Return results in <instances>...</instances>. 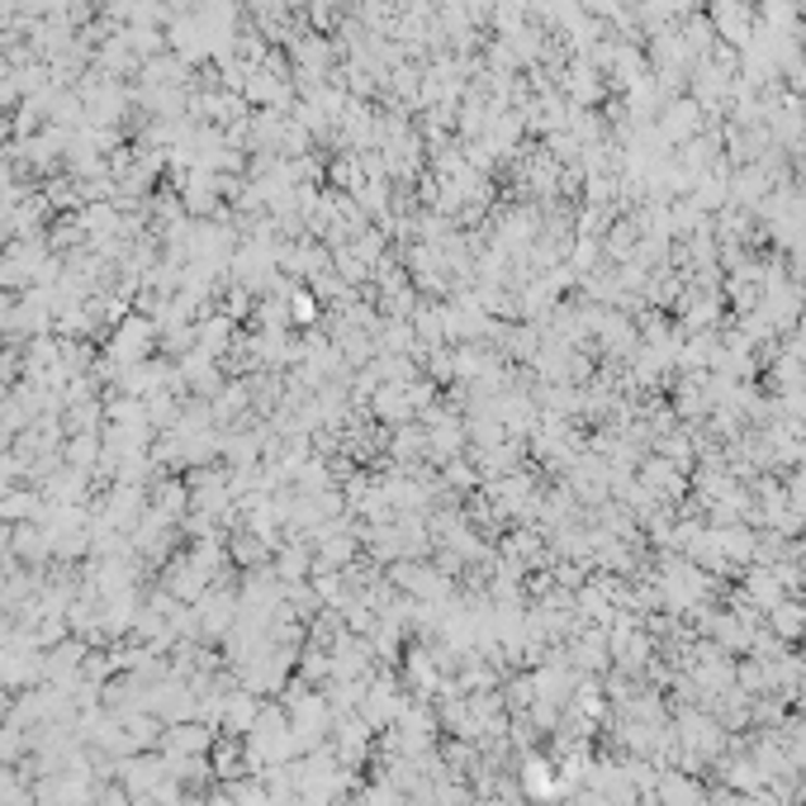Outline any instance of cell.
Returning <instances> with one entry per match:
<instances>
[{"mask_svg":"<svg viewBox=\"0 0 806 806\" xmlns=\"http://www.w3.org/2000/svg\"><path fill=\"white\" fill-rule=\"evenodd\" d=\"M152 347H158V323H152L148 314H128L119 318V328L110 332L105 342V361L110 366H142V361H152Z\"/></svg>","mask_w":806,"mask_h":806,"instance_id":"obj_1","label":"cell"},{"mask_svg":"<svg viewBox=\"0 0 806 806\" xmlns=\"http://www.w3.org/2000/svg\"><path fill=\"white\" fill-rule=\"evenodd\" d=\"M162 754H210L214 750V726L210 721H176L158 740Z\"/></svg>","mask_w":806,"mask_h":806,"instance_id":"obj_2","label":"cell"},{"mask_svg":"<svg viewBox=\"0 0 806 806\" xmlns=\"http://www.w3.org/2000/svg\"><path fill=\"white\" fill-rule=\"evenodd\" d=\"M256 717H262V697H256L252 688H232V693H224V721H218V731H224V735H247Z\"/></svg>","mask_w":806,"mask_h":806,"instance_id":"obj_3","label":"cell"},{"mask_svg":"<svg viewBox=\"0 0 806 806\" xmlns=\"http://www.w3.org/2000/svg\"><path fill=\"white\" fill-rule=\"evenodd\" d=\"M228 342H232V318L228 314L194 323V351H204V356H224Z\"/></svg>","mask_w":806,"mask_h":806,"instance_id":"obj_4","label":"cell"},{"mask_svg":"<svg viewBox=\"0 0 806 806\" xmlns=\"http://www.w3.org/2000/svg\"><path fill=\"white\" fill-rule=\"evenodd\" d=\"M266 551H270V541H262L256 531H247V527L228 541V555H232L238 565H247V569H262V565H266Z\"/></svg>","mask_w":806,"mask_h":806,"instance_id":"obj_5","label":"cell"},{"mask_svg":"<svg viewBox=\"0 0 806 806\" xmlns=\"http://www.w3.org/2000/svg\"><path fill=\"white\" fill-rule=\"evenodd\" d=\"M308 569H314V565H308V551H304V545H285V551L276 555V575H280V583H285V589H290V583H299V579H304Z\"/></svg>","mask_w":806,"mask_h":806,"instance_id":"obj_6","label":"cell"},{"mask_svg":"<svg viewBox=\"0 0 806 806\" xmlns=\"http://www.w3.org/2000/svg\"><path fill=\"white\" fill-rule=\"evenodd\" d=\"M285 304H290V323H299V328H314V323H318V299L314 294L290 290V294H285Z\"/></svg>","mask_w":806,"mask_h":806,"instance_id":"obj_7","label":"cell"}]
</instances>
